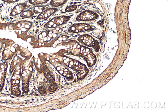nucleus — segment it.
Returning <instances> with one entry per match:
<instances>
[{
  "instance_id": "f257e3e1",
  "label": "nucleus",
  "mask_w": 168,
  "mask_h": 112,
  "mask_svg": "<svg viewBox=\"0 0 168 112\" xmlns=\"http://www.w3.org/2000/svg\"><path fill=\"white\" fill-rule=\"evenodd\" d=\"M58 10L56 8H50L44 11L41 14L38 16V18L39 19H44L45 18H49Z\"/></svg>"
},
{
  "instance_id": "f03ea898",
  "label": "nucleus",
  "mask_w": 168,
  "mask_h": 112,
  "mask_svg": "<svg viewBox=\"0 0 168 112\" xmlns=\"http://www.w3.org/2000/svg\"><path fill=\"white\" fill-rule=\"evenodd\" d=\"M68 0H52L50 4L54 7H57L65 4Z\"/></svg>"
},
{
  "instance_id": "7ed1b4c3",
  "label": "nucleus",
  "mask_w": 168,
  "mask_h": 112,
  "mask_svg": "<svg viewBox=\"0 0 168 112\" xmlns=\"http://www.w3.org/2000/svg\"><path fill=\"white\" fill-rule=\"evenodd\" d=\"M49 0H30L29 3L33 5L42 4L47 3Z\"/></svg>"
},
{
  "instance_id": "20e7f679",
  "label": "nucleus",
  "mask_w": 168,
  "mask_h": 112,
  "mask_svg": "<svg viewBox=\"0 0 168 112\" xmlns=\"http://www.w3.org/2000/svg\"><path fill=\"white\" fill-rule=\"evenodd\" d=\"M46 7L44 6H36L34 8L33 12L35 14H39L42 13L44 11L46 10Z\"/></svg>"
},
{
  "instance_id": "39448f33",
  "label": "nucleus",
  "mask_w": 168,
  "mask_h": 112,
  "mask_svg": "<svg viewBox=\"0 0 168 112\" xmlns=\"http://www.w3.org/2000/svg\"><path fill=\"white\" fill-rule=\"evenodd\" d=\"M78 7L76 5H74L67 7L65 10V11L67 12L73 11L76 10Z\"/></svg>"
},
{
  "instance_id": "423d86ee",
  "label": "nucleus",
  "mask_w": 168,
  "mask_h": 112,
  "mask_svg": "<svg viewBox=\"0 0 168 112\" xmlns=\"http://www.w3.org/2000/svg\"><path fill=\"white\" fill-rule=\"evenodd\" d=\"M21 16L22 17H23V15L22 14H21Z\"/></svg>"
},
{
  "instance_id": "0eeeda50",
  "label": "nucleus",
  "mask_w": 168,
  "mask_h": 112,
  "mask_svg": "<svg viewBox=\"0 0 168 112\" xmlns=\"http://www.w3.org/2000/svg\"><path fill=\"white\" fill-rule=\"evenodd\" d=\"M2 26H4V23H2Z\"/></svg>"
},
{
  "instance_id": "6e6552de",
  "label": "nucleus",
  "mask_w": 168,
  "mask_h": 112,
  "mask_svg": "<svg viewBox=\"0 0 168 112\" xmlns=\"http://www.w3.org/2000/svg\"><path fill=\"white\" fill-rule=\"evenodd\" d=\"M3 20L4 21V18H3Z\"/></svg>"
},
{
  "instance_id": "1a4fd4ad",
  "label": "nucleus",
  "mask_w": 168,
  "mask_h": 112,
  "mask_svg": "<svg viewBox=\"0 0 168 112\" xmlns=\"http://www.w3.org/2000/svg\"><path fill=\"white\" fill-rule=\"evenodd\" d=\"M6 20H7V18H6Z\"/></svg>"
},
{
  "instance_id": "9d476101",
  "label": "nucleus",
  "mask_w": 168,
  "mask_h": 112,
  "mask_svg": "<svg viewBox=\"0 0 168 112\" xmlns=\"http://www.w3.org/2000/svg\"><path fill=\"white\" fill-rule=\"evenodd\" d=\"M1 7H1V6H0V8H1Z\"/></svg>"
},
{
  "instance_id": "9b49d317",
  "label": "nucleus",
  "mask_w": 168,
  "mask_h": 112,
  "mask_svg": "<svg viewBox=\"0 0 168 112\" xmlns=\"http://www.w3.org/2000/svg\"><path fill=\"white\" fill-rule=\"evenodd\" d=\"M1 19H2V17H1Z\"/></svg>"
},
{
  "instance_id": "f8f14e48",
  "label": "nucleus",
  "mask_w": 168,
  "mask_h": 112,
  "mask_svg": "<svg viewBox=\"0 0 168 112\" xmlns=\"http://www.w3.org/2000/svg\"><path fill=\"white\" fill-rule=\"evenodd\" d=\"M14 22V21H12V22Z\"/></svg>"
},
{
  "instance_id": "ddd939ff",
  "label": "nucleus",
  "mask_w": 168,
  "mask_h": 112,
  "mask_svg": "<svg viewBox=\"0 0 168 112\" xmlns=\"http://www.w3.org/2000/svg\"><path fill=\"white\" fill-rule=\"evenodd\" d=\"M10 18V19H12V18Z\"/></svg>"
},
{
  "instance_id": "4468645a",
  "label": "nucleus",
  "mask_w": 168,
  "mask_h": 112,
  "mask_svg": "<svg viewBox=\"0 0 168 112\" xmlns=\"http://www.w3.org/2000/svg\"><path fill=\"white\" fill-rule=\"evenodd\" d=\"M4 4H5V3H4Z\"/></svg>"
}]
</instances>
